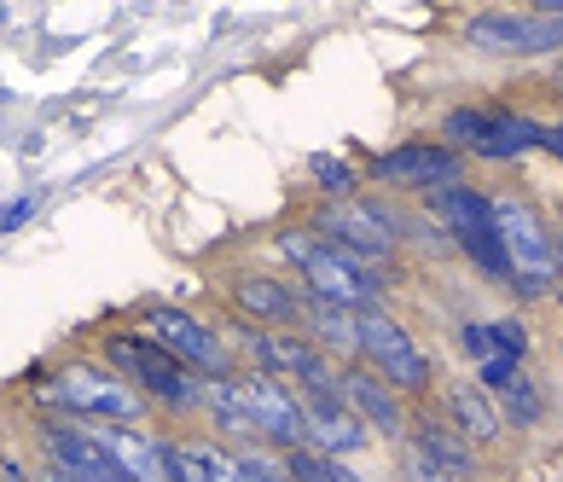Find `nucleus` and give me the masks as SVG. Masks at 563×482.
<instances>
[{
    "label": "nucleus",
    "instance_id": "nucleus-1",
    "mask_svg": "<svg viewBox=\"0 0 563 482\" xmlns=\"http://www.w3.org/2000/svg\"><path fill=\"white\" fill-rule=\"evenodd\" d=\"M106 361L145 395V402H157L169 413H198L203 407V372H192L180 354H169L152 331H111Z\"/></svg>",
    "mask_w": 563,
    "mask_h": 482
},
{
    "label": "nucleus",
    "instance_id": "nucleus-2",
    "mask_svg": "<svg viewBox=\"0 0 563 482\" xmlns=\"http://www.w3.org/2000/svg\"><path fill=\"white\" fill-rule=\"evenodd\" d=\"M488 204H494V227H499V244H506V262H511L506 285L517 297H552L563 267H558V244L547 233V221H540L534 204L517 198V193H499Z\"/></svg>",
    "mask_w": 563,
    "mask_h": 482
},
{
    "label": "nucleus",
    "instance_id": "nucleus-3",
    "mask_svg": "<svg viewBox=\"0 0 563 482\" xmlns=\"http://www.w3.org/2000/svg\"><path fill=\"white\" fill-rule=\"evenodd\" d=\"M279 250L290 262H297V274L308 280V291L325 303H343V308H366V303H378V280H372V262L361 256H349L343 244H331L320 239L314 227H290V233H279Z\"/></svg>",
    "mask_w": 563,
    "mask_h": 482
},
{
    "label": "nucleus",
    "instance_id": "nucleus-4",
    "mask_svg": "<svg viewBox=\"0 0 563 482\" xmlns=\"http://www.w3.org/2000/svg\"><path fill=\"white\" fill-rule=\"evenodd\" d=\"M41 402H53L58 413H76V418H122V425L145 418V395L122 379L117 366H93V361L65 366L47 390H41Z\"/></svg>",
    "mask_w": 563,
    "mask_h": 482
},
{
    "label": "nucleus",
    "instance_id": "nucleus-5",
    "mask_svg": "<svg viewBox=\"0 0 563 482\" xmlns=\"http://www.w3.org/2000/svg\"><path fill=\"white\" fill-rule=\"evenodd\" d=\"M430 198H435V216H442L448 239L465 250V256L483 267L488 280L506 285V280H511V262H506V244H499V227H494V204L476 193V186H465V180L435 186Z\"/></svg>",
    "mask_w": 563,
    "mask_h": 482
},
{
    "label": "nucleus",
    "instance_id": "nucleus-6",
    "mask_svg": "<svg viewBox=\"0 0 563 482\" xmlns=\"http://www.w3.org/2000/svg\"><path fill=\"white\" fill-rule=\"evenodd\" d=\"M448 140L465 145L471 157H488V163H511L540 145V129L547 122H534L523 111H499V105H465V111H448Z\"/></svg>",
    "mask_w": 563,
    "mask_h": 482
},
{
    "label": "nucleus",
    "instance_id": "nucleus-7",
    "mask_svg": "<svg viewBox=\"0 0 563 482\" xmlns=\"http://www.w3.org/2000/svg\"><path fill=\"white\" fill-rule=\"evenodd\" d=\"M465 41L494 58H529V53H563V12H476Z\"/></svg>",
    "mask_w": 563,
    "mask_h": 482
},
{
    "label": "nucleus",
    "instance_id": "nucleus-8",
    "mask_svg": "<svg viewBox=\"0 0 563 482\" xmlns=\"http://www.w3.org/2000/svg\"><path fill=\"white\" fill-rule=\"evenodd\" d=\"M354 326H361V354L372 361V372H384V379H389L395 390H424V384H430V361H424V349L412 343L407 331L395 326L378 303L354 308Z\"/></svg>",
    "mask_w": 563,
    "mask_h": 482
},
{
    "label": "nucleus",
    "instance_id": "nucleus-9",
    "mask_svg": "<svg viewBox=\"0 0 563 482\" xmlns=\"http://www.w3.org/2000/svg\"><path fill=\"white\" fill-rule=\"evenodd\" d=\"M239 343H244V354H250L262 372H279V379H297V384H308V390L343 395V379L331 372V361H325L320 343L290 338V331H256V326L239 331Z\"/></svg>",
    "mask_w": 563,
    "mask_h": 482
},
{
    "label": "nucleus",
    "instance_id": "nucleus-10",
    "mask_svg": "<svg viewBox=\"0 0 563 482\" xmlns=\"http://www.w3.org/2000/svg\"><path fill=\"white\" fill-rule=\"evenodd\" d=\"M314 233L331 239V244H343L349 256H361V262H384L395 250V221L384 216L378 204H354V198L320 204L314 209Z\"/></svg>",
    "mask_w": 563,
    "mask_h": 482
},
{
    "label": "nucleus",
    "instance_id": "nucleus-11",
    "mask_svg": "<svg viewBox=\"0 0 563 482\" xmlns=\"http://www.w3.org/2000/svg\"><path fill=\"white\" fill-rule=\"evenodd\" d=\"M145 331L169 349V354H180L192 372H203V379H216V372H233V354H227V343L216 338L203 320H192L186 308H145Z\"/></svg>",
    "mask_w": 563,
    "mask_h": 482
},
{
    "label": "nucleus",
    "instance_id": "nucleus-12",
    "mask_svg": "<svg viewBox=\"0 0 563 482\" xmlns=\"http://www.w3.org/2000/svg\"><path fill=\"white\" fill-rule=\"evenodd\" d=\"M239 395H244L250 418H256V436H262V442H274V448L308 442L302 402H297V390H285L279 372H250V379H239Z\"/></svg>",
    "mask_w": 563,
    "mask_h": 482
},
{
    "label": "nucleus",
    "instance_id": "nucleus-13",
    "mask_svg": "<svg viewBox=\"0 0 563 482\" xmlns=\"http://www.w3.org/2000/svg\"><path fill=\"white\" fill-rule=\"evenodd\" d=\"M35 442H41V453H47V465L58 476H76V482H122L129 476L88 425H41Z\"/></svg>",
    "mask_w": 563,
    "mask_h": 482
},
{
    "label": "nucleus",
    "instance_id": "nucleus-14",
    "mask_svg": "<svg viewBox=\"0 0 563 482\" xmlns=\"http://www.w3.org/2000/svg\"><path fill=\"white\" fill-rule=\"evenodd\" d=\"M372 175L389 180V186H407V193H435V186H448V180L465 175V163H459L453 145L412 140V145H395V152L372 157Z\"/></svg>",
    "mask_w": 563,
    "mask_h": 482
},
{
    "label": "nucleus",
    "instance_id": "nucleus-15",
    "mask_svg": "<svg viewBox=\"0 0 563 482\" xmlns=\"http://www.w3.org/2000/svg\"><path fill=\"white\" fill-rule=\"evenodd\" d=\"M302 430H308V442H314L320 453H354L366 442V418L349 413L338 395H325V390L302 395Z\"/></svg>",
    "mask_w": 563,
    "mask_h": 482
},
{
    "label": "nucleus",
    "instance_id": "nucleus-16",
    "mask_svg": "<svg viewBox=\"0 0 563 482\" xmlns=\"http://www.w3.org/2000/svg\"><path fill=\"white\" fill-rule=\"evenodd\" d=\"M88 430L111 448V459H117L129 476H140V482H145V476H169V453H163V442H145L140 430L122 425V418H88Z\"/></svg>",
    "mask_w": 563,
    "mask_h": 482
},
{
    "label": "nucleus",
    "instance_id": "nucleus-17",
    "mask_svg": "<svg viewBox=\"0 0 563 482\" xmlns=\"http://www.w3.org/2000/svg\"><path fill=\"white\" fill-rule=\"evenodd\" d=\"M343 402L366 418V425H378L384 436H401V402H395V384L384 379V372H366V366H354L343 372Z\"/></svg>",
    "mask_w": 563,
    "mask_h": 482
},
{
    "label": "nucleus",
    "instance_id": "nucleus-18",
    "mask_svg": "<svg viewBox=\"0 0 563 482\" xmlns=\"http://www.w3.org/2000/svg\"><path fill=\"white\" fill-rule=\"evenodd\" d=\"M233 303L250 314V320H267V326H290L302 314V297L290 291L285 280H267V274H244L233 280Z\"/></svg>",
    "mask_w": 563,
    "mask_h": 482
},
{
    "label": "nucleus",
    "instance_id": "nucleus-19",
    "mask_svg": "<svg viewBox=\"0 0 563 482\" xmlns=\"http://www.w3.org/2000/svg\"><path fill=\"white\" fill-rule=\"evenodd\" d=\"M297 320L314 331V343L331 349V354H354V349H361V326H354V308H343V303L302 297V314H297Z\"/></svg>",
    "mask_w": 563,
    "mask_h": 482
},
{
    "label": "nucleus",
    "instance_id": "nucleus-20",
    "mask_svg": "<svg viewBox=\"0 0 563 482\" xmlns=\"http://www.w3.org/2000/svg\"><path fill=\"white\" fill-rule=\"evenodd\" d=\"M169 453V476L180 482H239V459L210 442H163Z\"/></svg>",
    "mask_w": 563,
    "mask_h": 482
},
{
    "label": "nucleus",
    "instance_id": "nucleus-21",
    "mask_svg": "<svg viewBox=\"0 0 563 482\" xmlns=\"http://www.w3.org/2000/svg\"><path fill=\"white\" fill-rule=\"evenodd\" d=\"M203 413L221 425V436H239V442H262L256 436V418H250L244 395H239V379H227V372H216L210 384H203Z\"/></svg>",
    "mask_w": 563,
    "mask_h": 482
},
{
    "label": "nucleus",
    "instance_id": "nucleus-22",
    "mask_svg": "<svg viewBox=\"0 0 563 482\" xmlns=\"http://www.w3.org/2000/svg\"><path fill=\"white\" fill-rule=\"evenodd\" d=\"M448 413H453L459 436H471V442H494L499 436V407L488 402V390H476V384H453Z\"/></svg>",
    "mask_w": 563,
    "mask_h": 482
},
{
    "label": "nucleus",
    "instance_id": "nucleus-23",
    "mask_svg": "<svg viewBox=\"0 0 563 482\" xmlns=\"http://www.w3.org/2000/svg\"><path fill=\"white\" fill-rule=\"evenodd\" d=\"M499 418H511V425H540V413H547V402H540V390L523 379V372H511V379H499Z\"/></svg>",
    "mask_w": 563,
    "mask_h": 482
},
{
    "label": "nucleus",
    "instance_id": "nucleus-24",
    "mask_svg": "<svg viewBox=\"0 0 563 482\" xmlns=\"http://www.w3.org/2000/svg\"><path fill=\"white\" fill-rule=\"evenodd\" d=\"M412 442H419V448H430V453L442 459V465H448L453 476H459V471H471V442H459L453 430H442V425H430V418H424L419 430H412Z\"/></svg>",
    "mask_w": 563,
    "mask_h": 482
},
{
    "label": "nucleus",
    "instance_id": "nucleus-25",
    "mask_svg": "<svg viewBox=\"0 0 563 482\" xmlns=\"http://www.w3.org/2000/svg\"><path fill=\"white\" fill-rule=\"evenodd\" d=\"M308 175H314L331 198H349L354 193V169H349V163H338V157H308Z\"/></svg>",
    "mask_w": 563,
    "mask_h": 482
},
{
    "label": "nucleus",
    "instance_id": "nucleus-26",
    "mask_svg": "<svg viewBox=\"0 0 563 482\" xmlns=\"http://www.w3.org/2000/svg\"><path fill=\"white\" fill-rule=\"evenodd\" d=\"M459 349H465L471 361H488V354L499 349V343H494V326H471V320H465V326H459Z\"/></svg>",
    "mask_w": 563,
    "mask_h": 482
},
{
    "label": "nucleus",
    "instance_id": "nucleus-27",
    "mask_svg": "<svg viewBox=\"0 0 563 482\" xmlns=\"http://www.w3.org/2000/svg\"><path fill=\"white\" fill-rule=\"evenodd\" d=\"M494 343L523 361V354H529V326H523V320H494Z\"/></svg>",
    "mask_w": 563,
    "mask_h": 482
},
{
    "label": "nucleus",
    "instance_id": "nucleus-28",
    "mask_svg": "<svg viewBox=\"0 0 563 482\" xmlns=\"http://www.w3.org/2000/svg\"><path fill=\"white\" fill-rule=\"evenodd\" d=\"M41 209V193H24V198H12L7 209H0V233H18V227H24L30 216Z\"/></svg>",
    "mask_w": 563,
    "mask_h": 482
},
{
    "label": "nucleus",
    "instance_id": "nucleus-29",
    "mask_svg": "<svg viewBox=\"0 0 563 482\" xmlns=\"http://www.w3.org/2000/svg\"><path fill=\"white\" fill-rule=\"evenodd\" d=\"M517 366H523V361H517V354H506V349H494L488 361H476V372H483V384H488V390H494L499 379H511Z\"/></svg>",
    "mask_w": 563,
    "mask_h": 482
},
{
    "label": "nucleus",
    "instance_id": "nucleus-30",
    "mask_svg": "<svg viewBox=\"0 0 563 482\" xmlns=\"http://www.w3.org/2000/svg\"><path fill=\"white\" fill-rule=\"evenodd\" d=\"M407 471H412V476H453L442 459H435L430 448H419V442H407Z\"/></svg>",
    "mask_w": 563,
    "mask_h": 482
},
{
    "label": "nucleus",
    "instance_id": "nucleus-31",
    "mask_svg": "<svg viewBox=\"0 0 563 482\" xmlns=\"http://www.w3.org/2000/svg\"><path fill=\"white\" fill-rule=\"evenodd\" d=\"M552 244H558V267H563V233H558V239H552Z\"/></svg>",
    "mask_w": 563,
    "mask_h": 482
},
{
    "label": "nucleus",
    "instance_id": "nucleus-32",
    "mask_svg": "<svg viewBox=\"0 0 563 482\" xmlns=\"http://www.w3.org/2000/svg\"><path fill=\"white\" fill-rule=\"evenodd\" d=\"M0 24H7V7H0Z\"/></svg>",
    "mask_w": 563,
    "mask_h": 482
},
{
    "label": "nucleus",
    "instance_id": "nucleus-33",
    "mask_svg": "<svg viewBox=\"0 0 563 482\" xmlns=\"http://www.w3.org/2000/svg\"><path fill=\"white\" fill-rule=\"evenodd\" d=\"M558 81H563V70H558Z\"/></svg>",
    "mask_w": 563,
    "mask_h": 482
}]
</instances>
